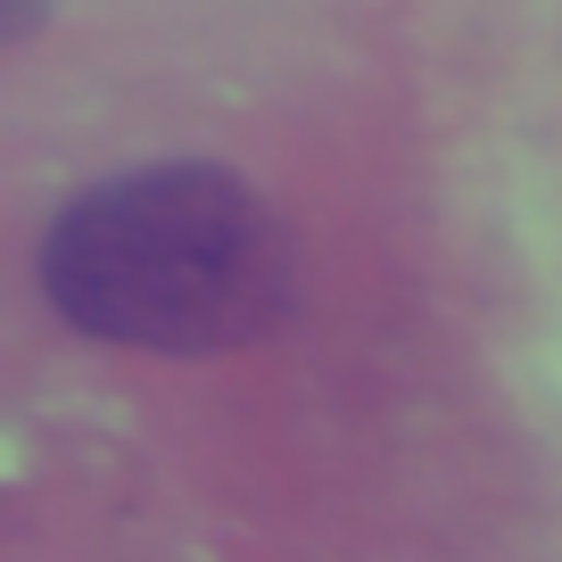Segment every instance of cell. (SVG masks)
Masks as SVG:
<instances>
[{
  "instance_id": "cell-1",
  "label": "cell",
  "mask_w": 562,
  "mask_h": 562,
  "mask_svg": "<svg viewBox=\"0 0 562 562\" xmlns=\"http://www.w3.org/2000/svg\"><path fill=\"white\" fill-rule=\"evenodd\" d=\"M42 290L91 339L215 356L265 339L299 299L281 215L224 166H140L67 199L42 240Z\"/></svg>"
},
{
  "instance_id": "cell-2",
  "label": "cell",
  "mask_w": 562,
  "mask_h": 562,
  "mask_svg": "<svg viewBox=\"0 0 562 562\" xmlns=\"http://www.w3.org/2000/svg\"><path fill=\"white\" fill-rule=\"evenodd\" d=\"M58 18V0H0V42H25Z\"/></svg>"
}]
</instances>
